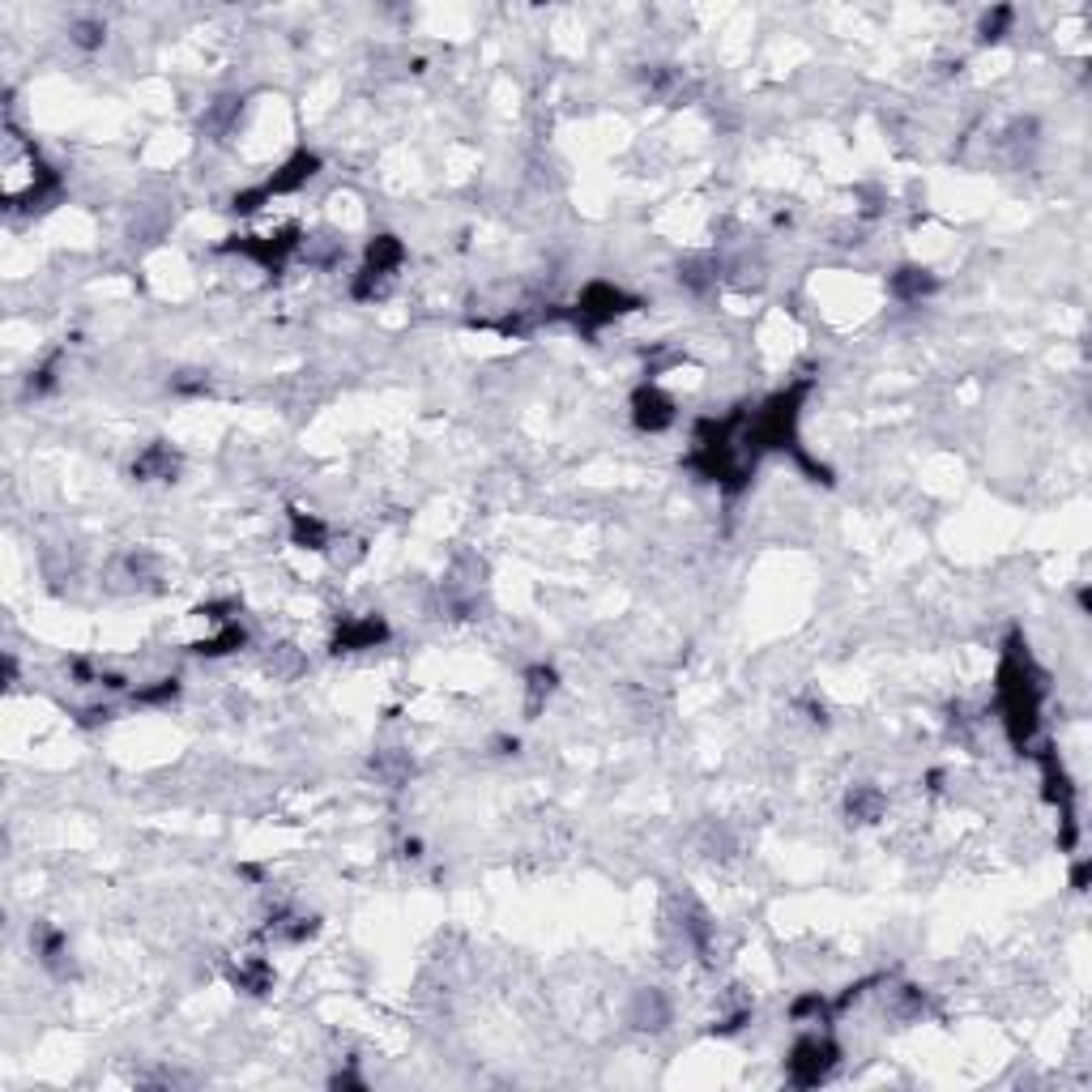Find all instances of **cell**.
I'll use <instances>...</instances> for the list:
<instances>
[{
    "mask_svg": "<svg viewBox=\"0 0 1092 1092\" xmlns=\"http://www.w3.org/2000/svg\"><path fill=\"white\" fill-rule=\"evenodd\" d=\"M627 1020L636 1024V1029H666L670 1024V1003L661 998V990H640V995L632 998V1011H627Z\"/></svg>",
    "mask_w": 1092,
    "mask_h": 1092,
    "instance_id": "obj_7",
    "label": "cell"
},
{
    "mask_svg": "<svg viewBox=\"0 0 1092 1092\" xmlns=\"http://www.w3.org/2000/svg\"><path fill=\"white\" fill-rule=\"evenodd\" d=\"M1011 18H1016L1011 9H995V14H986V21H982V39H990V43L1003 39V30L1011 26Z\"/></svg>",
    "mask_w": 1092,
    "mask_h": 1092,
    "instance_id": "obj_18",
    "label": "cell"
},
{
    "mask_svg": "<svg viewBox=\"0 0 1092 1092\" xmlns=\"http://www.w3.org/2000/svg\"><path fill=\"white\" fill-rule=\"evenodd\" d=\"M69 39L77 43V48L82 52H94V48H103V39H107V26L98 18H77L73 26H69Z\"/></svg>",
    "mask_w": 1092,
    "mask_h": 1092,
    "instance_id": "obj_15",
    "label": "cell"
},
{
    "mask_svg": "<svg viewBox=\"0 0 1092 1092\" xmlns=\"http://www.w3.org/2000/svg\"><path fill=\"white\" fill-rule=\"evenodd\" d=\"M892 295L900 299V303H922L926 295H934V286H939V278L930 274V269H918V265H905V269H896L892 274Z\"/></svg>",
    "mask_w": 1092,
    "mask_h": 1092,
    "instance_id": "obj_6",
    "label": "cell"
},
{
    "mask_svg": "<svg viewBox=\"0 0 1092 1092\" xmlns=\"http://www.w3.org/2000/svg\"><path fill=\"white\" fill-rule=\"evenodd\" d=\"M679 282L696 290V295H704V290L717 286V261L713 256H692V261L679 265Z\"/></svg>",
    "mask_w": 1092,
    "mask_h": 1092,
    "instance_id": "obj_11",
    "label": "cell"
},
{
    "mask_svg": "<svg viewBox=\"0 0 1092 1092\" xmlns=\"http://www.w3.org/2000/svg\"><path fill=\"white\" fill-rule=\"evenodd\" d=\"M247 640V632L240 623H222V632L213 636V640H206V645H201V653H206V658H222V653H231V649H240Z\"/></svg>",
    "mask_w": 1092,
    "mask_h": 1092,
    "instance_id": "obj_16",
    "label": "cell"
},
{
    "mask_svg": "<svg viewBox=\"0 0 1092 1092\" xmlns=\"http://www.w3.org/2000/svg\"><path fill=\"white\" fill-rule=\"evenodd\" d=\"M837 1045H832V1037H819V1033H810V1037H803L790 1050V1079L798 1088H810L819 1084V1079H828V1072L837 1067Z\"/></svg>",
    "mask_w": 1092,
    "mask_h": 1092,
    "instance_id": "obj_1",
    "label": "cell"
},
{
    "mask_svg": "<svg viewBox=\"0 0 1092 1092\" xmlns=\"http://www.w3.org/2000/svg\"><path fill=\"white\" fill-rule=\"evenodd\" d=\"M884 810H887V798L875 785H853L846 798V815L853 824H875V819H884Z\"/></svg>",
    "mask_w": 1092,
    "mask_h": 1092,
    "instance_id": "obj_8",
    "label": "cell"
},
{
    "mask_svg": "<svg viewBox=\"0 0 1092 1092\" xmlns=\"http://www.w3.org/2000/svg\"><path fill=\"white\" fill-rule=\"evenodd\" d=\"M269 982H274V969H269V960H261V956H252V960H244L235 969V986L247 990V995H261V990H269Z\"/></svg>",
    "mask_w": 1092,
    "mask_h": 1092,
    "instance_id": "obj_14",
    "label": "cell"
},
{
    "mask_svg": "<svg viewBox=\"0 0 1092 1092\" xmlns=\"http://www.w3.org/2000/svg\"><path fill=\"white\" fill-rule=\"evenodd\" d=\"M317 167H320V163H317V154L299 150L295 159H290V163L282 167V171H278V175H269L265 184H261L265 201H269V197H282V193H295V188H303L312 175H317Z\"/></svg>",
    "mask_w": 1092,
    "mask_h": 1092,
    "instance_id": "obj_4",
    "label": "cell"
},
{
    "mask_svg": "<svg viewBox=\"0 0 1092 1092\" xmlns=\"http://www.w3.org/2000/svg\"><path fill=\"white\" fill-rule=\"evenodd\" d=\"M175 692H179V683H175V679H159V688H145V692H137V700H141V704H163V700H171Z\"/></svg>",
    "mask_w": 1092,
    "mask_h": 1092,
    "instance_id": "obj_19",
    "label": "cell"
},
{
    "mask_svg": "<svg viewBox=\"0 0 1092 1092\" xmlns=\"http://www.w3.org/2000/svg\"><path fill=\"white\" fill-rule=\"evenodd\" d=\"M627 303H632V299H627L619 286L593 282V286H584V295L577 303V320L581 324H606V320H615L619 312H627Z\"/></svg>",
    "mask_w": 1092,
    "mask_h": 1092,
    "instance_id": "obj_2",
    "label": "cell"
},
{
    "mask_svg": "<svg viewBox=\"0 0 1092 1092\" xmlns=\"http://www.w3.org/2000/svg\"><path fill=\"white\" fill-rule=\"evenodd\" d=\"M240 107H244V98H235V94L213 98V103L206 107V132H213V141H222V137H227V132L235 129V120H240Z\"/></svg>",
    "mask_w": 1092,
    "mask_h": 1092,
    "instance_id": "obj_10",
    "label": "cell"
},
{
    "mask_svg": "<svg viewBox=\"0 0 1092 1092\" xmlns=\"http://www.w3.org/2000/svg\"><path fill=\"white\" fill-rule=\"evenodd\" d=\"M179 470V457L171 444H150L145 453L132 461V474H137L141 482H171Z\"/></svg>",
    "mask_w": 1092,
    "mask_h": 1092,
    "instance_id": "obj_5",
    "label": "cell"
},
{
    "mask_svg": "<svg viewBox=\"0 0 1092 1092\" xmlns=\"http://www.w3.org/2000/svg\"><path fill=\"white\" fill-rule=\"evenodd\" d=\"M824 1007H828V1003H824V998H819V995H807V998H798V1003H794V1020H807V1016H824Z\"/></svg>",
    "mask_w": 1092,
    "mask_h": 1092,
    "instance_id": "obj_20",
    "label": "cell"
},
{
    "mask_svg": "<svg viewBox=\"0 0 1092 1092\" xmlns=\"http://www.w3.org/2000/svg\"><path fill=\"white\" fill-rule=\"evenodd\" d=\"M385 636H389L385 619L367 615V619H358V623H346L342 632H337V649H376Z\"/></svg>",
    "mask_w": 1092,
    "mask_h": 1092,
    "instance_id": "obj_9",
    "label": "cell"
},
{
    "mask_svg": "<svg viewBox=\"0 0 1092 1092\" xmlns=\"http://www.w3.org/2000/svg\"><path fill=\"white\" fill-rule=\"evenodd\" d=\"M295 543H303V546H324V543H329V534H324V525L317 521V516L295 512Z\"/></svg>",
    "mask_w": 1092,
    "mask_h": 1092,
    "instance_id": "obj_17",
    "label": "cell"
},
{
    "mask_svg": "<svg viewBox=\"0 0 1092 1092\" xmlns=\"http://www.w3.org/2000/svg\"><path fill=\"white\" fill-rule=\"evenodd\" d=\"M550 692H555V670L550 666H534L525 674V713H543V704L550 700Z\"/></svg>",
    "mask_w": 1092,
    "mask_h": 1092,
    "instance_id": "obj_12",
    "label": "cell"
},
{
    "mask_svg": "<svg viewBox=\"0 0 1092 1092\" xmlns=\"http://www.w3.org/2000/svg\"><path fill=\"white\" fill-rule=\"evenodd\" d=\"M401 261H405V247L393 240V235H380V240L367 244V269H380V274H397Z\"/></svg>",
    "mask_w": 1092,
    "mask_h": 1092,
    "instance_id": "obj_13",
    "label": "cell"
},
{
    "mask_svg": "<svg viewBox=\"0 0 1092 1092\" xmlns=\"http://www.w3.org/2000/svg\"><path fill=\"white\" fill-rule=\"evenodd\" d=\"M632 419H636L640 432H649V435L666 432V427L674 423V401L658 385H645V389H636V397H632Z\"/></svg>",
    "mask_w": 1092,
    "mask_h": 1092,
    "instance_id": "obj_3",
    "label": "cell"
}]
</instances>
